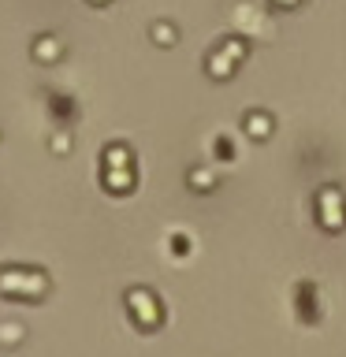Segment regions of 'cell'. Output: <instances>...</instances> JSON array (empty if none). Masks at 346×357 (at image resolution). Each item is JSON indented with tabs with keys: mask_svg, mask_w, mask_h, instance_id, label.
Segmentation results:
<instances>
[{
	"mask_svg": "<svg viewBox=\"0 0 346 357\" xmlns=\"http://www.w3.org/2000/svg\"><path fill=\"white\" fill-rule=\"evenodd\" d=\"M49 275L33 264H4L0 268V294L11 301H41L49 294Z\"/></svg>",
	"mask_w": 346,
	"mask_h": 357,
	"instance_id": "cell-1",
	"label": "cell"
},
{
	"mask_svg": "<svg viewBox=\"0 0 346 357\" xmlns=\"http://www.w3.org/2000/svg\"><path fill=\"white\" fill-rule=\"evenodd\" d=\"M246 56H250V41H246L242 33H234V30H231L227 38H220V45L205 56V71H209L212 78H220V82H223V78H231L234 71H239Z\"/></svg>",
	"mask_w": 346,
	"mask_h": 357,
	"instance_id": "cell-2",
	"label": "cell"
},
{
	"mask_svg": "<svg viewBox=\"0 0 346 357\" xmlns=\"http://www.w3.org/2000/svg\"><path fill=\"white\" fill-rule=\"evenodd\" d=\"M317 223L324 231H343L346 227V194H343V186H335V183H324L317 190Z\"/></svg>",
	"mask_w": 346,
	"mask_h": 357,
	"instance_id": "cell-3",
	"label": "cell"
},
{
	"mask_svg": "<svg viewBox=\"0 0 346 357\" xmlns=\"http://www.w3.org/2000/svg\"><path fill=\"white\" fill-rule=\"evenodd\" d=\"M127 312H130V320L138 324L142 331L160 328V320H164V305H160V298H156L149 287H130L127 290Z\"/></svg>",
	"mask_w": 346,
	"mask_h": 357,
	"instance_id": "cell-4",
	"label": "cell"
},
{
	"mask_svg": "<svg viewBox=\"0 0 346 357\" xmlns=\"http://www.w3.org/2000/svg\"><path fill=\"white\" fill-rule=\"evenodd\" d=\"M231 26L234 33H242L246 41L250 38H272V19H268V11L261 4H253V0H242V4L231 8Z\"/></svg>",
	"mask_w": 346,
	"mask_h": 357,
	"instance_id": "cell-5",
	"label": "cell"
},
{
	"mask_svg": "<svg viewBox=\"0 0 346 357\" xmlns=\"http://www.w3.org/2000/svg\"><path fill=\"white\" fill-rule=\"evenodd\" d=\"M242 130L250 134V138L264 142L268 134L276 130V116H272V112H264V108H250V112L242 116Z\"/></svg>",
	"mask_w": 346,
	"mask_h": 357,
	"instance_id": "cell-6",
	"label": "cell"
},
{
	"mask_svg": "<svg viewBox=\"0 0 346 357\" xmlns=\"http://www.w3.org/2000/svg\"><path fill=\"white\" fill-rule=\"evenodd\" d=\"M30 56L38 63H56L63 56V41L56 38V33H38L33 38V45H30Z\"/></svg>",
	"mask_w": 346,
	"mask_h": 357,
	"instance_id": "cell-7",
	"label": "cell"
},
{
	"mask_svg": "<svg viewBox=\"0 0 346 357\" xmlns=\"http://www.w3.org/2000/svg\"><path fill=\"white\" fill-rule=\"evenodd\" d=\"M100 167L112 172V167H134V153L127 142H108L105 153H100Z\"/></svg>",
	"mask_w": 346,
	"mask_h": 357,
	"instance_id": "cell-8",
	"label": "cell"
},
{
	"mask_svg": "<svg viewBox=\"0 0 346 357\" xmlns=\"http://www.w3.org/2000/svg\"><path fill=\"white\" fill-rule=\"evenodd\" d=\"M100 183H105L108 194H130L134 190V167H112V172H100Z\"/></svg>",
	"mask_w": 346,
	"mask_h": 357,
	"instance_id": "cell-9",
	"label": "cell"
},
{
	"mask_svg": "<svg viewBox=\"0 0 346 357\" xmlns=\"http://www.w3.org/2000/svg\"><path fill=\"white\" fill-rule=\"evenodd\" d=\"M186 183H190V190H197V194H209V190H216L220 175L212 172V167H205V164H194L186 172Z\"/></svg>",
	"mask_w": 346,
	"mask_h": 357,
	"instance_id": "cell-10",
	"label": "cell"
},
{
	"mask_svg": "<svg viewBox=\"0 0 346 357\" xmlns=\"http://www.w3.org/2000/svg\"><path fill=\"white\" fill-rule=\"evenodd\" d=\"M22 339H27V328H22L19 320H0V346H4V350L19 346Z\"/></svg>",
	"mask_w": 346,
	"mask_h": 357,
	"instance_id": "cell-11",
	"label": "cell"
},
{
	"mask_svg": "<svg viewBox=\"0 0 346 357\" xmlns=\"http://www.w3.org/2000/svg\"><path fill=\"white\" fill-rule=\"evenodd\" d=\"M149 38H153L156 45H164V49H167V45H175V41H179V30H175V22L156 19L153 26H149Z\"/></svg>",
	"mask_w": 346,
	"mask_h": 357,
	"instance_id": "cell-12",
	"label": "cell"
},
{
	"mask_svg": "<svg viewBox=\"0 0 346 357\" xmlns=\"http://www.w3.org/2000/svg\"><path fill=\"white\" fill-rule=\"evenodd\" d=\"M294 294H298V309H301V312L309 309V320L317 317V309H313V305H317V287H313V283H298Z\"/></svg>",
	"mask_w": 346,
	"mask_h": 357,
	"instance_id": "cell-13",
	"label": "cell"
},
{
	"mask_svg": "<svg viewBox=\"0 0 346 357\" xmlns=\"http://www.w3.org/2000/svg\"><path fill=\"white\" fill-rule=\"evenodd\" d=\"M71 142H75V138H71V130H67L63 123L49 134V149H52V153H60V156H63V153H71Z\"/></svg>",
	"mask_w": 346,
	"mask_h": 357,
	"instance_id": "cell-14",
	"label": "cell"
},
{
	"mask_svg": "<svg viewBox=\"0 0 346 357\" xmlns=\"http://www.w3.org/2000/svg\"><path fill=\"white\" fill-rule=\"evenodd\" d=\"M49 108L56 112V119H60V123H67V119H71V112H75V100L63 97V93H52L49 97Z\"/></svg>",
	"mask_w": 346,
	"mask_h": 357,
	"instance_id": "cell-15",
	"label": "cell"
},
{
	"mask_svg": "<svg viewBox=\"0 0 346 357\" xmlns=\"http://www.w3.org/2000/svg\"><path fill=\"white\" fill-rule=\"evenodd\" d=\"M167 250H172L175 257L190 253V234L186 231H172V234H167Z\"/></svg>",
	"mask_w": 346,
	"mask_h": 357,
	"instance_id": "cell-16",
	"label": "cell"
},
{
	"mask_svg": "<svg viewBox=\"0 0 346 357\" xmlns=\"http://www.w3.org/2000/svg\"><path fill=\"white\" fill-rule=\"evenodd\" d=\"M212 153H216L220 160H234V142L227 138V134H220V138L212 142Z\"/></svg>",
	"mask_w": 346,
	"mask_h": 357,
	"instance_id": "cell-17",
	"label": "cell"
},
{
	"mask_svg": "<svg viewBox=\"0 0 346 357\" xmlns=\"http://www.w3.org/2000/svg\"><path fill=\"white\" fill-rule=\"evenodd\" d=\"M272 4H276V8H298L301 0H272Z\"/></svg>",
	"mask_w": 346,
	"mask_h": 357,
	"instance_id": "cell-18",
	"label": "cell"
},
{
	"mask_svg": "<svg viewBox=\"0 0 346 357\" xmlns=\"http://www.w3.org/2000/svg\"><path fill=\"white\" fill-rule=\"evenodd\" d=\"M89 4H108V0H89Z\"/></svg>",
	"mask_w": 346,
	"mask_h": 357,
	"instance_id": "cell-19",
	"label": "cell"
}]
</instances>
